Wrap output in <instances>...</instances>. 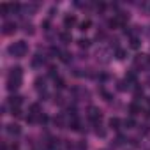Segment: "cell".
I'll return each instance as SVG.
<instances>
[{
  "mask_svg": "<svg viewBox=\"0 0 150 150\" xmlns=\"http://www.w3.org/2000/svg\"><path fill=\"white\" fill-rule=\"evenodd\" d=\"M124 127H127V129H134V127H136V122H134V118H132V117L125 118V120H124Z\"/></svg>",
  "mask_w": 150,
  "mask_h": 150,
  "instance_id": "cell-11",
  "label": "cell"
},
{
  "mask_svg": "<svg viewBox=\"0 0 150 150\" xmlns=\"http://www.w3.org/2000/svg\"><path fill=\"white\" fill-rule=\"evenodd\" d=\"M125 55H127V53H125V50H122V48H117V51H115V57H117L118 60H124V58H125Z\"/></svg>",
  "mask_w": 150,
  "mask_h": 150,
  "instance_id": "cell-16",
  "label": "cell"
},
{
  "mask_svg": "<svg viewBox=\"0 0 150 150\" xmlns=\"http://www.w3.org/2000/svg\"><path fill=\"white\" fill-rule=\"evenodd\" d=\"M53 122H55V125L64 127V117H60V115H58V117H55V120H53Z\"/></svg>",
  "mask_w": 150,
  "mask_h": 150,
  "instance_id": "cell-20",
  "label": "cell"
},
{
  "mask_svg": "<svg viewBox=\"0 0 150 150\" xmlns=\"http://www.w3.org/2000/svg\"><path fill=\"white\" fill-rule=\"evenodd\" d=\"M90 25H92V21H90V20H83V21L80 23V30H81V32H85V30H88V28H90Z\"/></svg>",
  "mask_w": 150,
  "mask_h": 150,
  "instance_id": "cell-12",
  "label": "cell"
},
{
  "mask_svg": "<svg viewBox=\"0 0 150 150\" xmlns=\"http://www.w3.org/2000/svg\"><path fill=\"white\" fill-rule=\"evenodd\" d=\"M74 25H76V16H74V14H69V16L64 18V27L65 28H71Z\"/></svg>",
  "mask_w": 150,
  "mask_h": 150,
  "instance_id": "cell-7",
  "label": "cell"
},
{
  "mask_svg": "<svg viewBox=\"0 0 150 150\" xmlns=\"http://www.w3.org/2000/svg\"><path fill=\"white\" fill-rule=\"evenodd\" d=\"M25 32H27V34H34V27H32L30 23H27V25H25Z\"/></svg>",
  "mask_w": 150,
  "mask_h": 150,
  "instance_id": "cell-23",
  "label": "cell"
},
{
  "mask_svg": "<svg viewBox=\"0 0 150 150\" xmlns=\"http://www.w3.org/2000/svg\"><path fill=\"white\" fill-rule=\"evenodd\" d=\"M55 87H58V88H64V87H65V81H64L62 78H57V80H55Z\"/></svg>",
  "mask_w": 150,
  "mask_h": 150,
  "instance_id": "cell-21",
  "label": "cell"
},
{
  "mask_svg": "<svg viewBox=\"0 0 150 150\" xmlns=\"http://www.w3.org/2000/svg\"><path fill=\"white\" fill-rule=\"evenodd\" d=\"M60 41H62V42H71V41H72V35H71L69 32H62V34H60Z\"/></svg>",
  "mask_w": 150,
  "mask_h": 150,
  "instance_id": "cell-13",
  "label": "cell"
},
{
  "mask_svg": "<svg viewBox=\"0 0 150 150\" xmlns=\"http://www.w3.org/2000/svg\"><path fill=\"white\" fill-rule=\"evenodd\" d=\"M96 7H97V9H99V11H103V9H104V7H106V6H104V4H103V2H99V4H97V6H96Z\"/></svg>",
  "mask_w": 150,
  "mask_h": 150,
  "instance_id": "cell-24",
  "label": "cell"
},
{
  "mask_svg": "<svg viewBox=\"0 0 150 150\" xmlns=\"http://www.w3.org/2000/svg\"><path fill=\"white\" fill-rule=\"evenodd\" d=\"M134 65L136 67H141V69L143 67H148L150 65V57L148 55H143V53L141 55H136L134 57Z\"/></svg>",
  "mask_w": 150,
  "mask_h": 150,
  "instance_id": "cell-3",
  "label": "cell"
},
{
  "mask_svg": "<svg viewBox=\"0 0 150 150\" xmlns=\"http://www.w3.org/2000/svg\"><path fill=\"white\" fill-rule=\"evenodd\" d=\"M21 103H23V97H21V96H11L9 101H7V104H9L13 110H14V108H20Z\"/></svg>",
  "mask_w": 150,
  "mask_h": 150,
  "instance_id": "cell-5",
  "label": "cell"
},
{
  "mask_svg": "<svg viewBox=\"0 0 150 150\" xmlns=\"http://www.w3.org/2000/svg\"><path fill=\"white\" fill-rule=\"evenodd\" d=\"M58 55H60V60H62V62H65V64H67V62L71 60V55H69L67 51H60Z\"/></svg>",
  "mask_w": 150,
  "mask_h": 150,
  "instance_id": "cell-18",
  "label": "cell"
},
{
  "mask_svg": "<svg viewBox=\"0 0 150 150\" xmlns=\"http://www.w3.org/2000/svg\"><path fill=\"white\" fill-rule=\"evenodd\" d=\"M129 111H131V117H134V115H138V113H141V108L136 104V103H132L131 106H129Z\"/></svg>",
  "mask_w": 150,
  "mask_h": 150,
  "instance_id": "cell-10",
  "label": "cell"
},
{
  "mask_svg": "<svg viewBox=\"0 0 150 150\" xmlns=\"http://www.w3.org/2000/svg\"><path fill=\"white\" fill-rule=\"evenodd\" d=\"M7 51H9V55H13V57H16V58H23V57L28 53V46H27L25 41H16V42H13V44L7 48Z\"/></svg>",
  "mask_w": 150,
  "mask_h": 150,
  "instance_id": "cell-1",
  "label": "cell"
},
{
  "mask_svg": "<svg viewBox=\"0 0 150 150\" xmlns=\"http://www.w3.org/2000/svg\"><path fill=\"white\" fill-rule=\"evenodd\" d=\"M44 62H46V58H44L41 53H37V55L34 57V60H32V65H35V67H37V65H41V64H44Z\"/></svg>",
  "mask_w": 150,
  "mask_h": 150,
  "instance_id": "cell-9",
  "label": "cell"
},
{
  "mask_svg": "<svg viewBox=\"0 0 150 150\" xmlns=\"http://www.w3.org/2000/svg\"><path fill=\"white\" fill-rule=\"evenodd\" d=\"M16 28H18V27H16L14 21H6V23L2 25V34H4V35H13V34L16 32Z\"/></svg>",
  "mask_w": 150,
  "mask_h": 150,
  "instance_id": "cell-4",
  "label": "cell"
},
{
  "mask_svg": "<svg viewBox=\"0 0 150 150\" xmlns=\"http://www.w3.org/2000/svg\"><path fill=\"white\" fill-rule=\"evenodd\" d=\"M108 125H110L111 129L118 131V129H120V125H124V122H122L118 117H111V118H110V122H108Z\"/></svg>",
  "mask_w": 150,
  "mask_h": 150,
  "instance_id": "cell-6",
  "label": "cell"
},
{
  "mask_svg": "<svg viewBox=\"0 0 150 150\" xmlns=\"http://www.w3.org/2000/svg\"><path fill=\"white\" fill-rule=\"evenodd\" d=\"M7 132L13 134V136H18V134L21 132V127H20L18 124H9V125H7Z\"/></svg>",
  "mask_w": 150,
  "mask_h": 150,
  "instance_id": "cell-8",
  "label": "cell"
},
{
  "mask_svg": "<svg viewBox=\"0 0 150 150\" xmlns=\"http://www.w3.org/2000/svg\"><path fill=\"white\" fill-rule=\"evenodd\" d=\"M78 46H80V48H88V46H90V39H87V37L78 39Z\"/></svg>",
  "mask_w": 150,
  "mask_h": 150,
  "instance_id": "cell-14",
  "label": "cell"
},
{
  "mask_svg": "<svg viewBox=\"0 0 150 150\" xmlns=\"http://www.w3.org/2000/svg\"><path fill=\"white\" fill-rule=\"evenodd\" d=\"M41 113V106L39 104H32L30 106V115H39Z\"/></svg>",
  "mask_w": 150,
  "mask_h": 150,
  "instance_id": "cell-19",
  "label": "cell"
},
{
  "mask_svg": "<svg viewBox=\"0 0 150 150\" xmlns=\"http://www.w3.org/2000/svg\"><path fill=\"white\" fill-rule=\"evenodd\" d=\"M44 83H46L44 78H37V80H35V88H37V90H44V88H46Z\"/></svg>",
  "mask_w": 150,
  "mask_h": 150,
  "instance_id": "cell-15",
  "label": "cell"
},
{
  "mask_svg": "<svg viewBox=\"0 0 150 150\" xmlns=\"http://www.w3.org/2000/svg\"><path fill=\"white\" fill-rule=\"evenodd\" d=\"M129 42H131V48H134V50H138V48L141 46V42H139V39H138V37H131V41H129Z\"/></svg>",
  "mask_w": 150,
  "mask_h": 150,
  "instance_id": "cell-17",
  "label": "cell"
},
{
  "mask_svg": "<svg viewBox=\"0 0 150 150\" xmlns=\"http://www.w3.org/2000/svg\"><path fill=\"white\" fill-rule=\"evenodd\" d=\"M127 85H129L127 81H118V87H117V88H118V90H125V88H127Z\"/></svg>",
  "mask_w": 150,
  "mask_h": 150,
  "instance_id": "cell-22",
  "label": "cell"
},
{
  "mask_svg": "<svg viewBox=\"0 0 150 150\" xmlns=\"http://www.w3.org/2000/svg\"><path fill=\"white\" fill-rule=\"evenodd\" d=\"M87 115H88V118H90L94 124L101 122V118H103V113H101V110H99V108H96V106H90Z\"/></svg>",
  "mask_w": 150,
  "mask_h": 150,
  "instance_id": "cell-2",
  "label": "cell"
}]
</instances>
